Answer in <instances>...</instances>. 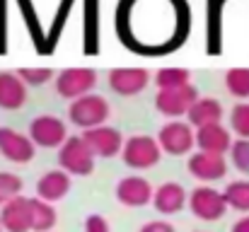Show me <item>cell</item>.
<instances>
[{"instance_id": "obj_1", "label": "cell", "mask_w": 249, "mask_h": 232, "mask_svg": "<svg viewBox=\"0 0 249 232\" xmlns=\"http://www.w3.org/2000/svg\"><path fill=\"white\" fill-rule=\"evenodd\" d=\"M109 114H111V107H109V102L102 94H85L80 99L71 102V107H68L71 124H75L83 131L104 126Z\"/></svg>"}, {"instance_id": "obj_2", "label": "cell", "mask_w": 249, "mask_h": 232, "mask_svg": "<svg viewBox=\"0 0 249 232\" xmlns=\"http://www.w3.org/2000/svg\"><path fill=\"white\" fill-rule=\"evenodd\" d=\"M121 160L131 169H150L162 160V148H160L158 138H153V136H143V133L131 136L124 143Z\"/></svg>"}, {"instance_id": "obj_3", "label": "cell", "mask_w": 249, "mask_h": 232, "mask_svg": "<svg viewBox=\"0 0 249 232\" xmlns=\"http://www.w3.org/2000/svg\"><path fill=\"white\" fill-rule=\"evenodd\" d=\"M94 155L87 148V143L83 141V136H71L61 150H58V164L63 172L75 174V177H87L94 172Z\"/></svg>"}, {"instance_id": "obj_4", "label": "cell", "mask_w": 249, "mask_h": 232, "mask_svg": "<svg viewBox=\"0 0 249 232\" xmlns=\"http://www.w3.org/2000/svg\"><path fill=\"white\" fill-rule=\"evenodd\" d=\"M94 85H97V71L94 68H85V66L66 68L56 77V92L63 99H71V102L80 99L85 94H92Z\"/></svg>"}, {"instance_id": "obj_5", "label": "cell", "mask_w": 249, "mask_h": 232, "mask_svg": "<svg viewBox=\"0 0 249 232\" xmlns=\"http://www.w3.org/2000/svg\"><path fill=\"white\" fill-rule=\"evenodd\" d=\"M189 211H191L198 220L215 223V220H220V218L225 215L228 203H225L223 191H215L213 186H196V189L189 194Z\"/></svg>"}, {"instance_id": "obj_6", "label": "cell", "mask_w": 249, "mask_h": 232, "mask_svg": "<svg viewBox=\"0 0 249 232\" xmlns=\"http://www.w3.org/2000/svg\"><path fill=\"white\" fill-rule=\"evenodd\" d=\"M158 143L162 148V153L167 155H189L191 148L196 145V133H194V126L189 121H167L165 126L160 128L158 133Z\"/></svg>"}, {"instance_id": "obj_7", "label": "cell", "mask_w": 249, "mask_h": 232, "mask_svg": "<svg viewBox=\"0 0 249 232\" xmlns=\"http://www.w3.org/2000/svg\"><path fill=\"white\" fill-rule=\"evenodd\" d=\"M27 136H29L32 143L39 145V148H61V145L71 138L66 124H63L58 116H53V114H41V116L32 119Z\"/></svg>"}, {"instance_id": "obj_8", "label": "cell", "mask_w": 249, "mask_h": 232, "mask_svg": "<svg viewBox=\"0 0 249 232\" xmlns=\"http://www.w3.org/2000/svg\"><path fill=\"white\" fill-rule=\"evenodd\" d=\"M198 99V89L194 85L179 87V89H160L155 97V109L167 116L169 121H177L179 116H186L194 102Z\"/></svg>"}, {"instance_id": "obj_9", "label": "cell", "mask_w": 249, "mask_h": 232, "mask_svg": "<svg viewBox=\"0 0 249 232\" xmlns=\"http://www.w3.org/2000/svg\"><path fill=\"white\" fill-rule=\"evenodd\" d=\"M153 196H155V189L145 177L131 174L116 184V201L126 208H143L153 203Z\"/></svg>"}, {"instance_id": "obj_10", "label": "cell", "mask_w": 249, "mask_h": 232, "mask_svg": "<svg viewBox=\"0 0 249 232\" xmlns=\"http://www.w3.org/2000/svg\"><path fill=\"white\" fill-rule=\"evenodd\" d=\"M36 145L32 143L29 136L10 128V126H0V155L15 164H27L34 160Z\"/></svg>"}, {"instance_id": "obj_11", "label": "cell", "mask_w": 249, "mask_h": 232, "mask_svg": "<svg viewBox=\"0 0 249 232\" xmlns=\"http://www.w3.org/2000/svg\"><path fill=\"white\" fill-rule=\"evenodd\" d=\"M186 169L194 179H198L203 184H211V181H218L228 174V160H225V155L201 153L198 150V153L189 155Z\"/></svg>"}, {"instance_id": "obj_12", "label": "cell", "mask_w": 249, "mask_h": 232, "mask_svg": "<svg viewBox=\"0 0 249 232\" xmlns=\"http://www.w3.org/2000/svg\"><path fill=\"white\" fill-rule=\"evenodd\" d=\"M83 141L87 143V148L92 150L94 157H116V155L124 150V136L119 128H111V126H97V128H89L83 133Z\"/></svg>"}, {"instance_id": "obj_13", "label": "cell", "mask_w": 249, "mask_h": 232, "mask_svg": "<svg viewBox=\"0 0 249 232\" xmlns=\"http://www.w3.org/2000/svg\"><path fill=\"white\" fill-rule=\"evenodd\" d=\"M150 85V73L145 68H111L109 87L121 97H136Z\"/></svg>"}, {"instance_id": "obj_14", "label": "cell", "mask_w": 249, "mask_h": 232, "mask_svg": "<svg viewBox=\"0 0 249 232\" xmlns=\"http://www.w3.org/2000/svg\"><path fill=\"white\" fill-rule=\"evenodd\" d=\"M0 223L5 232H32V198L17 196L0 211Z\"/></svg>"}, {"instance_id": "obj_15", "label": "cell", "mask_w": 249, "mask_h": 232, "mask_svg": "<svg viewBox=\"0 0 249 232\" xmlns=\"http://www.w3.org/2000/svg\"><path fill=\"white\" fill-rule=\"evenodd\" d=\"M189 203V194L186 189L179 184V181H165L155 189V196H153V206L158 213L162 215H174L179 213L184 206Z\"/></svg>"}, {"instance_id": "obj_16", "label": "cell", "mask_w": 249, "mask_h": 232, "mask_svg": "<svg viewBox=\"0 0 249 232\" xmlns=\"http://www.w3.org/2000/svg\"><path fill=\"white\" fill-rule=\"evenodd\" d=\"M196 145L201 153L225 155L232 148V136L223 124H211V126L196 128Z\"/></svg>"}, {"instance_id": "obj_17", "label": "cell", "mask_w": 249, "mask_h": 232, "mask_svg": "<svg viewBox=\"0 0 249 232\" xmlns=\"http://www.w3.org/2000/svg\"><path fill=\"white\" fill-rule=\"evenodd\" d=\"M71 191V174L63 169H49L39 181H36V198L46 203H56L66 198Z\"/></svg>"}, {"instance_id": "obj_18", "label": "cell", "mask_w": 249, "mask_h": 232, "mask_svg": "<svg viewBox=\"0 0 249 232\" xmlns=\"http://www.w3.org/2000/svg\"><path fill=\"white\" fill-rule=\"evenodd\" d=\"M27 104V85L17 77V73H0V109L15 111Z\"/></svg>"}, {"instance_id": "obj_19", "label": "cell", "mask_w": 249, "mask_h": 232, "mask_svg": "<svg viewBox=\"0 0 249 232\" xmlns=\"http://www.w3.org/2000/svg\"><path fill=\"white\" fill-rule=\"evenodd\" d=\"M223 119V104L215 99V97H198L194 102V107L189 109L186 114V121L194 126V128H203V126H211V124H220Z\"/></svg>"}, {"instance_id": "obj_20", "label": "cell", "mask_w": 249, "mask_h": 232, "mask_svg": "<svg viewBox=\"0 0 249 232\" xmlns=\"http://www.w3.org/2000/svg\"><path fill=\"white\" fill-rule=\"evenodd\" d=\"M58 223L53 203L41 198H32V232H51Z\"/></svg>"}, {"instance_id": "obj_21", "label": "cell", "mask_w": 249, "mask_h": 232, "mask_svg": "<svg viewBox=\"0 0 249 232\" xmlns=\"http://www.w3.org/2000/svg\"><path fill=\"white\" fill-rule=\"evenodd\" d=\"M228 208H235L240 213H249V179H235L223 191Z\"/></svg>"}, {"instance_id": "obj_22", "label": "cell", "mask_w": 249, "mask_h": 232, "mask_svg": "<svg viewBox=\"0 0 249 232\" xmlns=\"http://www.w3.org/2000/svg\"><path fill=\"white\" fill-rule=\"evenodd\" d=\"M155 85H158V89H179V87L191 85V73H189L186 68L167 66V68H160V71H158Z\"/></svg>"}, {"instance_id": "obj_23", "label": "cell", "mask_w": 249, "mask_h": 232, "mask_svg": "<svg viewBox=\"0 0 249 232\" xmlns=\"http://www.w3.org/2000/svg\"><path fill=\"white\" fill-rule=\"evenodd\" d=\"M225 89H228L232 97L247 102V97H249V68H245V66L230 68V71L225 73Z\"/></svg>"}, {"instance_id": "obj_24", "label": "cell", "mask_w": 249, "mask_h": 232, "mask_svg": "<svg viewBox=\"0 0 249 232\" xmlns=\"http://www.w3.org/2000/svg\"><path fill=\"white\" fill-rule=\"evenodd\" d=\"M22 179L12 172H0V208L5 203H10L12 198L22 196Z\"/></svg>"}, {"instance_id": "obj_25", "label": "cell", "mask_w": 249, "mask_h": 232, "mask_svg": "<svg viewBox=\"0 0 249 232\" xmlns=\"http://www.w3.org/2000/svg\"><path fill=\"white\" fill-rule=\"evenodd\" d=\"M230 128L235 136L249 138V102H237L230 111Z\"/></svg>"}, {"instance_id": "obj_26", "label": "cell", "mask_w": 249, "mask_h": 232, "mask_svg": "<svg viewBox=\"0 0 249 232\" xmlns=\"http://www.w3.org/2000/svg\"><path fill=\"white\" fill-rule=\"evenodd\" d=\"M230 162L242 174H249V138H237L230 148Z\"/></svg>"}, {"instance_id": "obj_27", "label": "cell", "mask_w": 249, "mask_h": 232, "mask_svg": "<svg viewBox=\"0 0 249 232\" xmlns=\"http://www.w3.org/2000/svg\"><path fill=\"white\" fill-rule=\"evenodd\" d=\"M15 73L24 85H46L49 80H56L51 68H17Z\"/></svg>"}, {"instance_id": "obj_28", "label": "cell", "mask_w": 249, "mask_h": 232, "mask_svg": "<svg viewBox=\"0 0 249 232\" xmlns=\"http://www.w3.org/2000/svg\"><path fill=\"white\" fill-rule=\"evenodd\" d=\"M85 232H109V220L99 213H92L85 218Z\"/></svg>"}, {"instance_id": "obj_29", "label": "cell", "mask_w": 249, "mask_h": 232, "mask_svg": "<svg viewBox=\"0 0 249 232\" xmlns=\"http://www.w3.org/2000/svg\"><path fill=\"white\" fill-rule=\"evenodd\" d=\"M138 232H177V230H174V225L167 223V220H148Z\"/></svg>"}, {"instance_id": "obj_30", "label": "cell", "mask_w": 249, "mask_h": 232, "mask_svg": "<svg viewBox=\"0 0 249 232\" xmlns=\"http://www.w3.org/2000/svg\"><path fill=\"white\" fill-rule=\"evenodd\" d=\"M230 232H249V215H242V218L232 225V230Z\"/></svg>"}, {"instance_id": "obj_31", "label": "cell", "mask_w": 249, "mask_h": 232, "mask_svg": "<svg viewBox=\"0 0 249 232\" xmlns=\"http://www.w3.org/2000/svg\"><path fill=\"white\" fill-rule=\"evenodd\" d=\"M0 232H2V223H0Z\"/></svg>"}]
</instances>
